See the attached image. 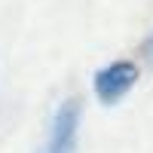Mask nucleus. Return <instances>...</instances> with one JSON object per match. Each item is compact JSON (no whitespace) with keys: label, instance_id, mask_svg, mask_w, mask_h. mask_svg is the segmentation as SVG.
I'll return each mask as SVG.
<instances>
[{"label":"nucleus","instance_id":"f257e3e1","mask_svg":"<svg viewBox=\"0 0 153 153\" xmlns=\"http://www.w3.org/2000/svg\"><path fill=\"white\" fill-rule=\"evenodd\" d=\"M80 120H83V104L80 98H65L52 113L49 123V135L43 147L37 153H74L76 150V132H80Z\"/></svg>","mask_w":153,"mask_h":153},{"label":"nucleus","instance_id":"f03ea898","mask_svg":"<svg viewBox=\"0 0 153 153\" xmlns=\"http://www.w3.org/2000/svg\"><path fill=\"white\" fill-rule=\"evenodd\" d=\"M138 83V65L135 61H110L107 68H101L98 74H95V83H92V89H95V98L101 101V104H117L120 98H126L132 92V86Z\"/></svg>","mask_w":153,"mask_h":153},{"label":"nucleus","instance_id":"7ed1b4c3","mask_svg":"<svg viewBox=\"0 0 153 153\" xmlns=\"http://www.w3.org/2000/svg\"><path fill=\"white\" fill-rule=\"evenodd\" d=\"M141 55H144V61H147V65L153 68V31H150V37H147V40L141 43Z\"/></svg>","mask_w":153,"mask_h":153}]
</instances>
